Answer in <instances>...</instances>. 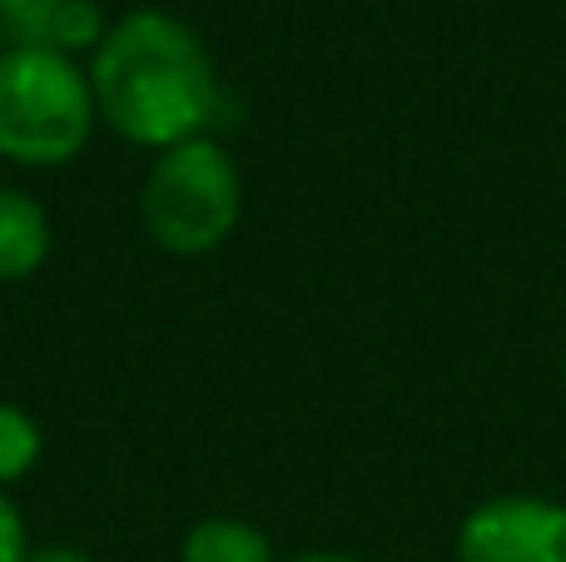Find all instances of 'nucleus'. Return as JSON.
Segmentation results:
<instances>
[{
	"mask_svg": "<svg viewBox=\"0 0 566 562\" xmlns=\"http://www.w3.org/2000/svg\"><path fill=\"white\" fill-rule=\"evenodd\" d=\"M95 110L129 145L175 149L219 115V75L205 40L165 10H135L95 45Z\"/></svg>",
	"mask_w": 566,
	"mask_h": 562,
	"instance_id": "nucleus-1",
	"label": "nucleus"
},
{
	"mask_svg": "<svg viewBox=\"0 0 566 562\" xmlns=\"http://www.w3.org/2000/svg\"><path fill=\"white\" fill-rule=\"evenodd\" d=\"M95 129V90L65 50L15 45L0 55V155L55 169L85 149Z\"/></svg>",
	"mask_w": 566,
	"mask_h": 562,
	"instance_id": "nucleus-2",
	"label": "nucleus"
},
{
	"mask_svg": "<svg viewBox=\"0 0 566 562\" xmlns=\"http://www.w3.org/2000/svg\"><path fill=\"white\" fill-rule=\"evenodd\" d=\"M239 209H244V185H239L234 159L205 135L165 149L139 195V219L149 239L179 259L224 244L239 225Z\"/></svg>",
	"mask_w": 566,
	"mask_h": 562,
	"instance_id": "nucleus-3",
	"label": "nucleus"
},
{
	"mask_svg": "<svg viewBox=\"0 0 566 562\" xmlns=\"http://www.w3.org/2000/svg\"><path fill=\"white\" fill-rule=\"evenodd\" d=\"M458 562H566V508L552 498H492L462 518Z\"/></svg>",
	"mask_w": 566,
	"mask_h": 562,
	"instance_id": "nucleus-4",
	"label": "nucleus"
},
{
	"mask_svg": "<svg viewBox=\"0 0 566 562\" xmlns=\"http://www.w3.org/2000/svg\"><path fill=\"white\" fill-rule=\"evenodd\" d=\"M50 254V219L30 195L0 185V284L30 279Z\"/></svg>",
	"mask_w": 566,
	"mask_h": 562,
	"instance_id": "nucleus-5",
	"label": "nucleus"
},
{
	"mask_svg": "<svg viewBox=\"0 0 566 562\" xmlns=\"http://www.w3.org/2000/svg\"><path fill=\"white\" fill-rule=\"evenodd\" d=\"M179 562H274V548L244 518H205L199 528H189Z\"/></svg>",
	"mask_w": 566,
	"mask_h": 562,
	"instance_id": "nucleus-6",
	"label": "nucleus"
},
{
	"mask_svg": "<svg viewBox=\"0 0 566 562\" xmlns=\"http://www.w3.org/2000/svg\"><path fill=\"white\" fill-rule=\"evenodd\" d=\"M40 458V424L15 404H0V488L25 478Z\"/></svg>",
	"mask_w": 566,
	"mask_h": 562,
	"instance_id": "nucleus-7",
	"label": "nucleus"
},
{
	"mask_svg": "<svg viewBox=\"0 0 566 562\" xmlns=\"http://www.w3.org/2000/svg\"><path fill=\"white\" fill-rule=\"evenodd\" d=\"M65 10H70V0H0V25L20 45H50Z\"/></svg>",
	"mask_w": 566,
	"mask_h": 562,
	"instance_id": "nucleus-8",
	"label": "nucleus"
},
{
	"mask_svg": "<svg viewBox=\"0 0 566 562\" xmlns=\"http://www.w3.org/2000/svg\"><path fill=\"white\" fill-rule=\"evenodd\" d=\"M30 543H25V523H20V508L6 498L0 488V562H25Z\"/></svg>",
	"mask_w": 566,
	"mask_h": 562,
	"instance_id": "nucleus-9",
	"label": "nucleus"
},
{
	"mask_svg": "<svg viewBox=\"0 0 566 562\" xmlns=\"http://www.w3.org/2000/svg\"><path fill=\"white\" fill-rule=\"evenodd\" d=\"M25 562H90V553H80V548H65V543H50V548H35Z\"/></svg>",
	"mask_w": 566,
	"mask_h": 562,
	"instance_id": "nucleus-10",
	"label": "nucleus"
},
{
	"mask_svg": "<svg viewBox=\"0 0 566 562\" xmlns=\"http://www.w3.org/2000/svg\"><path fill=\"white\" fill-rule=\"evenodd\" d=\"M293 562H358V558H348V553H303Z\"/></svg>",
	"mask_w": 566,
	"mask_h": 562,
	"instance_id": "nucleus-11",
	"label": "nucleus"
}]
</instances>
